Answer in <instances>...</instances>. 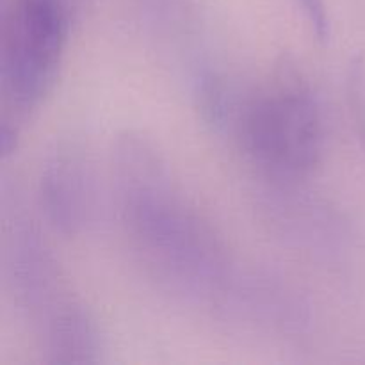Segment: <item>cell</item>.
<instances>
[{"instance_id": "6da1fadb", "label": "cell", "mask_w": 365, "mask_h": 365, "mask_svg": "<svg viewBox=\"0 0 365 365\" xmlns=\"http://www.w3.org/2000/svg\"><path fill=\"white\" fill-rule=\"evenodd\" d=\"M113 159L121 227L145 273L168 294L210 310L237 267L223 239L182 196L152 141L127 132Z\"/></svg>"}, {"instance_id": "7a4b0ae2", "label": "cell", "mask_w": 365, "mask_h": 365, "mask_svg": "<svg viewBox=\"0 0 365 365\" xmlns=\"http://www.w3.org/2000/svg\"><path fill=\"white\" fill-rule=\"evenodd\" d=\"M228 134L267 182L284 184H303L321 164L327 146L323 107L294 68H282L239 96Z\"/></svg>"}, {"instance_id": "3957f363", "label": "cell", "mask_w": 365, "mask_h": 365, "mask_svg": "<svg viewBox=\"0 0 365 365\" xmlns=\"http://www.w3.org/2000/svg\"><path fill=\"white\" fill-rule=\"evenodd\" d=\"M71 0H9L0 25V150L14 152L25 121L52 91L70 39Z\"/></svg>"}, {"instance_id": "277c9868", "label": "cell", "mask_w": 365, "mask_h": 365, "mask_svg": "<svg viewBox=\"0 0 365 365\" xmlns=\"http://www.w3.org/2000/svg\"><path fill=\"white\" fill-rule=\"evenodd\" d=\"M4 266L7 284L36 330L45 331L57 317L77 305L66 291L59 264L36 228L4 187Z\"/></svg>"}, {"instance_id": "5b68a950", "label": "cell", "mask_w": 365, "mask_h": 365, "mask_svg": "<svg viewBox=\"0 0 365 365\" xmlns=\"http://www.w3.org/2000/svg\"><path fill=\"white\" fill-rule=\"evenodd\" d=\"M210 312L264 337H305L314 324L312 305L294 284L253 267H235Z\"/></svg>"}, {"instance_id": "8992f818", "label": "cell", "mask_w": 365, "mask_h": 365, "mask_svg": "<svg viewBox=\"0 0 365 365\" xmlns=\"http://www.w3.org/2000/svg\"><path fill=\"white\" fill-rule=\"evenodd\" d=\"M259 210L271 234L307 255L335 259L351 245L353 232L344 214L302 184L267 182Z\"/></svg>"}, {"instance_id": "52a82bcc", "label": "cell", "mask_w": 365, "mask_h": 365, "mask_svg": "<svg viewBox=\"0 0 365 365\" xmlns=\"http://www.w3.org/2000/svg\"><path fill=\"white\" fill-rule=\"evenodd\" d=\"M38 202L46 223L66 237H77L95 225L98 187L81 148L59 146L46 157L39 171Z\"/></svg>"}, {"instance_id": "ba28073f", "label": "cell", "mask_w": 365, "mask_h": 365, "mask_svg": "<svg viewBox=\"0 0 365 365\" xmlns=\"http://www.w3.org/2000/svg\"><path fill=\"white\" fill-rule=\"evenodd\" d=\"M39 337L52 362L88 364L102 359L103 337L96 321L81 303L53 321Z\"/></svg>"}, {"instance_id": "9c48e42d", "label": "cell", "mask_w": 365, "mask_h": 365, "mask_svg": "<svg viewBox=\"0 0 365 365\" xmlns=\"http://www.w3.org/2000/svg\"><path fill=\"white\" fill-rule=\"evenodd\" d=\"M346 103L353 130L365 152V61L355 57L346 71Z\"/></svg>"}]
</instances>
